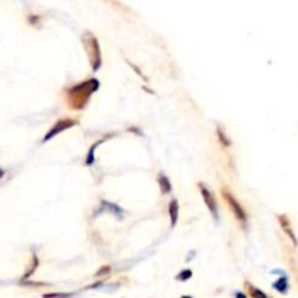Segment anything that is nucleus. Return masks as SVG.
Segmentation results:
<instances>
[{
	"label": "nucleus",
	"mask_w": 298,
	"mask_h": 298,
	"mask_svg": "<svg viewBox=\"0 0 298 298\" xmlns=\"http://www.w3.org/2000/svg\"><path fill=\"white\" fill-rule=\"evenodd\" d=\"M98 89H99V80L98 79H86V80L72 86L70 89H67V93H66V102H67L69 108H72L74 111L85 109L89 99L92 98V95Z\"/></svg>",
	"instance_id": "f257e3e1"
},
{
	"label": "nucleus",
	"mask_w": 298,
	"mask_h": 298,
	"mask_svg": "<svg viewBox=\"0 0 298 298\" xmlns=\"http://www.w3.org/2000/svg\"><path fill=\"white\" fill-rule=\"evenodd\" d=\"M82 42H83L85 50L88 53V58H89V63L92 66V70L98 72L100 66H102V53H100V45L98 38L92 32L86 31L83 34V37H82Z\"/></svg>",
	"instance_id": "f03ea898"
},
{
	"label": "nucleus",
	"mask_w": 298,
	"mask_h": 298,
	"mask_svg": "<svg viewBox=\"0 0 298 298\" xmlns=\"http://www.w3.org/2000/svg\"><path fill=\"white\" fill-rule=\"evenodd\" d=\"M221 195H223L224 201L227 202V205L230 206V209H231V212L234 214L236 220H237L242 225H246V223H247V214H246L243 205L234 197V194H233L230 189L223 188V189H221Z\"/></svg>",
	"instance_id": "7ed1b4c3"
},
{
	"label": "nucleus",
	"mask_w": 298,
	"mask_h": 298,
	"mask_svg": "<svg viewBox=\"0 0 298 298\" xmlns=\"http://www.w3.org/2000/svg\"><path fill=\"white\" fill-rule=\"evenodd\" d=\"M79 121L77 119H73V118H69V116H66V118H61V119H58L50 130H48V132L44 135V138H42V143H47V141H50L51 138H54L56 135H58L60 132H63V131H66V130H69V128H72V127H74L76 124H77Z\"/></svg>",
	"instance_id": "20e7f679"
},
{
	"label": "nucleus",
	"mask_w": 298,
	"mask_h": 298,
	"mask_svg": "<svg viewBox=\"0 0 298 298\" xmlns=\"http://www.w3.org/2000/svg\"><path fill=\"white\" fill-rule=\"evenodd\" d=\"M198 186H199V191H201V195H202V198H204V202H205L206 208L209 209L212 218H214L215 221H218V206H217V199L214 198L212 192L206 188L205 184L199 182Z\"/></svg>",
	"instance_id": "39448f33"
},
{
	"label": "nucleus",
	"mask_w": 298,
	"mask_h": 298,
	"mask_svg": "<svg viewBox=\"0 0 298 298\" xmlns=\"http://www.w3.org/2000/svg\"><path fill=\"white\" fill-rule=\"evenodd\" d=\"M278 221H279V225H281V228L285 231V234L290 237V240L293 242V244L297 247L298 246V240L297 237H296V233H294V230H293V227H291V221H290V218H288V215H285V214H279L278 215Z\"/></svg>",
	"instance_id": "423d86ee"
},
{
	"label": "nucleus",
	"mask_w": 298,
	"mask_h": 298,
	"mask_svg": "<svg viewBox=\"0 0 298 298\" xmlns=\"http://www.w3.org/2000/svg\"><path fill=\"white\" fill-rule=\"evenodd\" d=\"M169 217H170V225L175 227L179 218V202L178 199H172L169 202Z\"/></svg>",
	"instance_id": "0eeeda50"
},
{
	"label": "nucleus",
	"mask_w": 298,
	"mask_h": 298,
	"mask_svg": "<svg viewBox=\"0 0 298 298\" xmlns=\"http://www.w3.org/2000/svg\"><path fill=\"white\" fill-rule=\"evenodd\" d=\"M274 290H277L279 294H287L288 290H290V282H288V277L287 275H282L279 277L274 284H272Z\"/></svg>",
	"instance_id": "6e6552de"
},
{
	"label": "nucleus",
	"mask_w": 298,
	"mask_h": 298,
	"mask_svg": "<svg viewBox=\"0 0 298 298\" xmlns=\"http://www.w3.org/2000/svg\"><path fill=\"white\" fill-rule=\"evenodd\" d=\"M157 182H159V186H160L162 194H169V192H172V182L169 181V178H168L165 173H159Z\"/></svg>",
	"instance_id": "1a4fd4ad"
},
{
	"label": "nucleus",
	"mask_w": 298,
	"mask_h": 298,
	"mask_svg": "<svg viewBox=\"0 0 298 298\" xmlns=\"http://www.w3.org/2000/svg\"><path fill=\"white\" fill-rule=\"evenodd\" d=\"M246 290H247L249 296L252 298H269L266 294H265V291L259 290L258 287L252 285L250 282H246Z\"/></svg>",
	"instance_id": "9d476101"
},
{
	"label": "nucleus",
	"mask_w": 298,
	"mask_h": 298,
	"mask_svg": "<svg viewBox=\"0 0 298 298\" xmlns=\"http://www.w3.org/2000/svg\"><path fill=\"white\" fill-rule=\"evenodd\" d=\"M102 141H105V138H100L98 143H95L91 149H89V153H88V157H86V162H85V165L86 166H91V165H93V162H95V149L99 146Z\"/></svg>",
	"instance_id": "9b49d317"
},
{
	"label": "nucleus",
	"mask_w": 298,
	"mask_h": 298,
	"mask_svg": "<svg viewBox=\"0 0 298 298\" xmlns=\"http://www.w3.org/2000/svg\"><path fill=\"white\" fill-rule=\"evenodd\" d=\"M73 294H67V293H51V294H45L42 298H72Z\"/></svg>",
	"instance_id": "f8f14e48"
},
{
	"label": "nucleus",
	"mask_w": 298,
	"mask_h": 298,
	"mask_svg": "<svg viewBox=\"0 0 298 298\" xmlns=\"http://www.w3.org/2000/svg\"><path fill=\"white\" fill-rule=\"evenodd\" d=\"M191 277H192V272L189 269H186V271H182L176 278H178V281H188Z\"/></svg>",
	"instance_id": "ddd939ff"
},
{
	"label": "nucleus",
	"mask_w": 298,
	"mask_h": 298,
	"mask_svg": "<svg viewBox=\"0 0 298 298\" xmlns=\"http://www.w3.org/2000/svg\"><path fill=\"white\" fill-rule=\"evenodd\" d=\"M217 134H218V135H220V138H221L220 141H221V143H223L225 147H228V146H230V141H228V138L224 135V132H223V130H221V128H218V130H217Z\"/></svg>",
	"instance_id": "4468645a"
},
{
	"label": "nucleus",
	"mask_w": 298,
	"mask_h": 298,
	"mask_svg": "<svg viewBox=\"0 0 298 298\" xmlns=\"http://www.w3.org/2000/svg\"><path fill=\"white\" fill-rule=\"evenodd\" d=\"M103 268H105V269H100L99 272L96 274L98 277H99V275H105V274H108V272L111 271V268H109V266H103Z\"/></svg>",
	"instance_id": "2eb2a0df"
},
{
	"label": "nucleus",
	"mask_w": 298,
	"mask_h": 298,
	"mask_svg": "<svg viewBox=\"0 0 298 298\" xmlns=\"http://www.w3.org/2000/svg\"><path fill=\"white\" fill-rule=\"evenodd\" d=\"M236 298H247V297H246L243 293H237V294H236Z\"/></svg>",
	"instance_id": "dca6fc26"
},
{
	"label": "nucleus",
	"mask_w": 298,
	"mask_h": 298,
	"mask_svg": "<svg viewBox=\"0 0 298 298\" xmlns=\"http://www.w3.org/2000/svg\"><path fill=\"white\" fill-rule=\"evenodd\" d=\"M1 176H3V170L0 169V178H1Z\"/></svg>",
	"instance_id": "f3484780"
},
{
	"label": "nucleus",
	"mask_w": 298,
	"mask_h": 298,
	"mask_svg": "<svg viewBox=\"0 0 298 298\" xmlns=\"http://www.w3.org/2000/svg\"><path fill=\"white\" fill-rule=\"evenodd\" d=\"M182 298H192V297H189V296H185V297H182Z\"/></svg>",
	"instance_id": "a211bd4d"
}]
</instances>
